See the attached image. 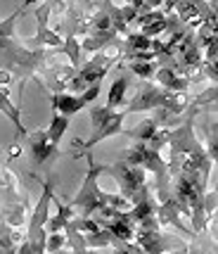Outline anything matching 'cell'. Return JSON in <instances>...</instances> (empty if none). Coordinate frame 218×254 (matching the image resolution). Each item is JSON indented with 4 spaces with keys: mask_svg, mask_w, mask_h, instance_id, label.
I'll list each match as a JSON object with an SVG mask.
<instances>
[{
    "mask_svg": "<svg viewBox=\"0 0 218 254\" xmlns=\"http://www.w3.org/2000/svg\"><path fill=\"white\" fill-rule=\"evenodd\" d=\"M50 202H53V183H45L43 188V195L38 199V204H36V209L31 214V223H29V235L33 233L43 231L48 219H50Z\"/></svg>",
    "mask_w": 218,
    "mask_h": 254,
    "instance_id": "1",
    "label": "cell"
},
{
    "mask_svg": "<svg viewBox=\"0 0 218 254\" xmlns=\"http://www.w3.org/2000/svg\"><path fill=\"white\" fill-rule=\"evenodd\" d=\"M26 138H29V147H31V157H33V162H36L38 166L45 164L48 159H53V157H57V147H54V145H50V140H48V135H45V131L26 133Z\"/></svg>",
    "mask_w": 218,
    "mask_h": 254,
    "instance_id": "2",
    "label": "cell"
},
{
    "mask_svg": "<svg viewBox=\"0 0 218 254\" xmlns=\"http://www.w3.org/2000/svg\"><path fill=\"white\" fill-rule=\"evenodd\" d=\"M88 107L86 100L76 95V93H54L53 95V110L57 114H64V117H74L78 112Z\"/></svg>",
    "mask_w": 218,
    "mask_h": 254,
    "instance_id": "3",
    "label": "cell"
},
{
    "mask_svg": "<svg viewBox=\"0 0 218 254\" xmlns=\"http://www.w3.org/2000/svg\"><path fill=\"white\" fill-rule=\"evenodd\" d=\"M66 128H69V117H64V114H57V112H54L53 119H50V126H48V131H45V135H48L50 145H54V147H57V145L62 143Z\"/></svg>",
    "mask_w": 218,
    "mask_h": 254,
    "instance_id": "4",
    "label": "cell"
},
{
    "mask_svg": "<svg viewBox=\"0 0 218 254\" xmlns=\"http://www.w3.org/2000/svg\"><path fill=\"white\" fill-rule=\"evenodd\" d=\"M126 90H128V78L123 76H116L114 78V83H111V88H109V93H107V110H116L121 102L126 100Z\"/></svg>",
    "mask_w": 218,
    "mask_h": 254,
    "instance_id": "5",
    "label": "cell"
}]
</instances>
